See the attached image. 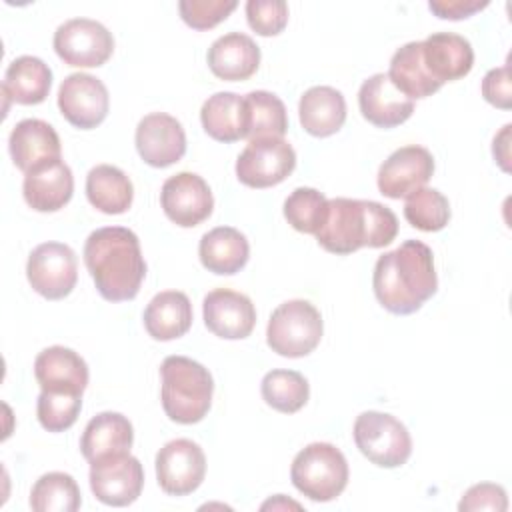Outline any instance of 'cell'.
Here are the masks:
<instances>
[{
    "mask_svg": "<svg viewBox=\"0 0 512 512\" xmlns=\"http://www.w3.org/2000/svg\"><path fill=\"white\" fill-rule=\"evenodd\" d=\"M372 288L382 308L392 314L406 316L420 310L438 290L430 246L420 240H406L382 254L374 264Z\"/></svg>",
    "mask_w": 512,
    "mask_h": 512,
    "instance_id": "6da1fadb",
    "label": "cell"
},
{
    "mask_svg": "<svg viewBox=\"0 0 512 512\" xmlns=\"http://www.w3.org/2000/svg\"><path fill=\"white\" fill-rule=\"evenodd\" d=\"M84 264L96 290L108 302L136 298L146 276L140 240L124 226L94 230L84 244Z\"/></svg>",
    "mask_w": 512,
    "mask_h": 512,
    "instance_id": "7a4b0ae2",
    "label": "cell"
},
{
    "mask_svg": "<svg viewBox=\"0 0 512 512\" xmlns=\"http://www.w3.org/2000/svg\"><path fill=\"white\" fill-rule=\"evenodd\" d=\"M396 234L398 218L388 206L374 200L332 198L324 224L314 236L326 252L346 256L364 246H388Z\"/></svg>",
    "mask_w": 512,
    "mask_h": 512,
    "instance_id": "3957f363",
    "label": "cell"
},
{
    "mask_svg": "<svg viewBox=\"0 0 512 512\" xmlns=\"http://www.w3.org/2000/svg\"><path fill=\"white\" fill-rule=\"evenodd\" d=\"M160 400L166 416L178 424L200 422L214 394V380L200 362L186 356H168L160 366Z\"/></svg>",
    "mask_w": 512,
    "mask_h": 512,
    "instance_id": "277c9868",
    "label": "cell"
},
{
    "mask_svg": "<svg viewBox=\"0 0 512 512\" xmlns=\"http://www.w3.org/2000/svg\"><path fill=\"white\" fill-rule=\"evenodd\" d=\"M290 480L306 498L330 502L338 498L348 484V462L334 444L312 442L294 456Z\"/></svg>",
    "mask_w": 512,
    "mask_h": 512,
    "instance_id": "5b68a950",
    "label": "cell"
},
{
    "mask_svg": "<svg viewBox=\"0 0 512 512\" xmlns=\"http://www.w3.org/2000/svg\"><path fill=\"white\" fill-rule=\"evenodd\" d=\"M324 324L318 308L308 300L282 302L270 316L266 342L284 358L308 356L322 338Z\"/></svg>",
    "mask_w": 512,
    "mask_h": 512,
    "instance_id": "8992f818",
    "label": "cell"
},
{
    "mask_svg": "<svg viewBox=\"0 0 512 512\" xmlns=\"http://www.w3.org/2000/svg\"><path fill=\"white\" fill-rule=\"evenodd\" d=\"M356 448L380 468H398L412 454L408 428L392 414L368 410L354 422Z\"/></svg>",
    "mask_w": 512,
    "mask_h": 512,
    "instance_id": "52a82bcc",
    "label": "cell"
},
{
    "mask_svg": "<svg viewBox=\"0 0 512 512\" xmlns=\"http://www.w3.org/2000/svg\"><path fill=\"white\" fill-rule=\"evenodd\" d=\"M58 58L76 68L102 66L114 52V38L108 28L90 18H72L54 32Z\"/></svg>",
    "mask_w": 512,
    "mask_h": 512,
    "instance_id": "ba28073f",
    "label": "cell"
},
{
    "mask_svg": "<svg viewBox=\"0 0 512 512\" xmlns=\"http://www.w3.org/2000/svg\"><path fill=\"white\" fill-rule=\"evenodd\" d=\"M296 168V152L284 138H256L236 160V176L250 188L284 182Z\"/></svg>",
    "mask_w": 512,
    "mask_h": 512,
    "instance_id": "9c48e42d",
    "label": "cell"
},
{
    "mask_svg": "<svg viewBox=\"0 0 512 512\" xmlns=\"http://www.w3.org/2000/svg\"><path fill=\"white\" fill-rule=\"evenodd\" d=\"M30 286L48 300H62L78 280V260L74 250L62 242L38 244L26 262Z\"/></svg>",
    "mask_w": 512,
    "mask_h": 512,
    "instance_id": "30bf717a",
    "label": "cell"
},
{
    "mask_svg": "<svg viewBox=\"0 0 512 512\" xmlns=\"http://www.w3.org/2000/svg\"><path fill=\"white\" fill-rule=\"evenodd\" d=\"M144 486V468L130 452L106 454L90 462V488L106 506L132 504Z\"/></svg>",
    "mask_w": 512,
    "mask_h": 512,
    "instance_id": "8fae6325",
    "label": "cell"
},
{
    "mask_svg": "<svg viewBox=\"0 0 512 512\" xmlns=\"http://www.w3.org/2000/svg\"><path fill=\"white\" fill-rule=\"evenodd\" d=\"M206 476V456L202 448L188 440L176 438L166 442L156 454L158 486L170 496L192 494Z\"/></svg>",
    "mask_w": 512,
    "mask_h": 512,
    "instance_id": "7c38bea8",
    "label": "cell"
},
{
    "mask_svg": "<svg viewBox=\"0 0 512 512\" xmlns=\"http://www.w3.org/2000/svg\"><path fill=\"white\" fill-rule=\"evenodd\" d=\"M108 90L92 74L76 72L62 80L58 88V108L62 116L80 130L96 128L108 116Z\"/></svg>",
    "mask_w": 512,
    "mask_h": 512,
    "instance_id": "4fadbf2b",
    "label": "cell"
},
{
    "mask_svg": "<svg viewBox=\"0 0 512 512\" xmlns=\"http://www.w3.org/2000/svg\"><path fill=\"white\" fill-rule=\"evenodd\" d=\"M160 204L168 220L176 226L194 228L212 214L214 198L202 176L194 172H178L162 184Z\"/></svg>",
    "mask_w": 512,
    "mask_h": 512,
    "instance_id": "5bb4252c",
    "label": "cell"
},
{
    "mask_svg": "<svg viewBox=\"0 0 512 512\" xmlns=\"http://www.w3.org/2000/svg\"><path fill=\"white\" fill-rule=\"evenodd\" d=\"M434 174V158L422 146H402L394 150L378 170V190L386 198H406Z\"/></svg>",
    "mask_w": 512,
    "mask_h": 512,
    "instance_id": "9a60e30c",
    "label": "cell"
},
{
    "mask_svg": "<svg viewBox=\"0 0 512 512\" xmlns=\"http://www.w3.org/2000/svg\"><path fill=\"white\" fill-rule=\"evenodd\" d=\"M136 150L140 158L154 168L176 164L186 154L182 124L166 112L144 116L136 126Z\"/></svg>",
    "mask_w": 512,
    "mask_h": 512,
    "instance_id": "2e32d148",
    "label": "cell"
},
{
    "mask_svg": "<svg viewBox=\"0 0 512 512\" xmlns=\"http://www.w3.org/2000/svg\"><path fill=\"white\" fill-rule=\"evenodd\" d=\"M202 314L206 328L224 340H242L252 334L256 308L252 300L230 288H216L204 296Z\"/></svg>",
    "mask_w": 512,
    "mask_h": 512,
    "instance_id": "e0dca14e",
    "label": "cell"
},
{
    "mask_svg": "<svg viewBox=\"0 0 512 512\" xmlns=\"http://www.w3.org/2000/svg\"><path fill=\"white\" fill-rule=\"evenodd\" d=\"M12 162L24 174L60 160V138L56 130L40 118L20 120L8 138Z\"/></svg>",
    "mask_w": 512,
    "mask_h": 512,
    "instance_id": "ac0fdd59",
    "label": "cell"
},
{
    "mask_svg": "<svg viewBox=\"0 0 512 512\" xmlns=\"http://www.w3.org/2000/svg\"><path fill=\"white\" fill-rule=\"evenodd\" d=\"M358 106L362 116L378 128H396L414 112V100L404 96L384 72L372 74L362 82Z\"/></svg>",
    "mask_w": 512,
    "mask_h": 512,
    "instance_id": "d6986e66",
    "label": "cell"
},
{
    "mask_svg": "<svg viewBox=\"0 0 512 512\" xmlns=\"http://www.w3.org/2000/svg\"><path fill=\"white\" fill-rule=\"evenodd\" d=\"M34 376L42 392L82 396L88 384V364L72 348L50 346L36 356Z\"/></svg>",
    "mask_w": 512,
    "mask_h": 512,
    "instance_id": "ffe728a7",
    "label": "cell"
},
{
    "mask_svg": "<svg viewBox=\"0 0 512 512\" xmlns=\"http://www.w3.org/2000/svg\"><path fill=\"white\" fill-rule=\"evenodd\" d=\"M422 58L428 74L442 86L472 70V44L454 32H434L422 40Z\"/></svg>",
    "mask_w": 512,
    "mask_h": 512,
    "instance_id": "44dd1931",
    "label": "cell"
},
{
    "mask_svg": "<svg viewBox=\"0 0 512 512\" xmlns=\"http://www.w3.org/2000/svg\"><path fill=\"white\" fill-rule=\"evenodd\" d=\"M206 60L220 80H248L260 66V48L248 34L228 32L212 42Z\"/></svg>",
    "mask_w": 512,
    "mask_h": 512,
    "instance_id": "7402d4cb",
    "label": "cell"
},
{
    "mask_svg": "<svg viewBox=\"0 0 512 512\" xmlns=\"http://www.w3.org/2000/svg\"><path fill=\"white\" fill-rule=\"evenodd\" d=\"M74 192V176L66 162L56 160L24 176L22 194L36 212H56L64 208Z\"/></svg>",
    "mask_w": 512,
    "mask_h": 512,
    "instance_id": "603a6c76",
    "label": "cell"
},
{
    "mask_svg": "<svg viewBox=\"0 0 512 512\" xmlns=\"http://www.w3.org/2000/svg\"><path fill=\"white\" fill-rule=\"evenodd\" d=\"M302 128L316 136L326 138L336 134L346 122V100L340 90L332 86H312L298 102Z\"/></svg>",
    "mask_w": 512,
    "mask_h": 512,
    "instance_id": "cb8c5ba5",
    "label": "cell"
},
{
    "mask_svg": "<svg viewBox=\"0 0 512 512\" xmlns=\"http://www.w3.org/2000/svg\"><path fill=\"white\" fill-rule=\"evenodd\" d=\"M198 256L208 272L230 276L246 266L250 258V244L240 230L232 226H218L202 236Z\"/></svg>",
    "mask_w": 512,
    "mask_h": 512,
    "instance_id": "d4e9b609",
    "label": "cell"
},
{
    "mask_svg": "<svg viewBox=\"0 0 512 512\" xmlns=\"http://www.w3.org/2000/svg\"><path fill=\"white\" fill-rule=\"evenodd\" d=\"M192 326V304L180 290L158 292L144 310L146 332L160 342L184 336Z\"/></svg>",
    "mask_w": 512,
    "mask_h": 512,
    "instance_id": "484cf974",
    "label": "cell"
},
{
    "mask_svg": "<svg viewBox=\"0 0 512 512\" xmlns=\"http://www.w3.org/2000/svg\"><path fill=\"white\" fill-rule=\"evenodd\" d=\"M134 430L126 416L120 412H100L84 428L80 438L82 456L94 462L106 454L130 452Z\"/></svg>",
    "mask_w": 512,
    "mask_h": 512,
    "instance_id": "4316f807",
    "label": "cell"
},
{
    "mask_svg": "<svg viewBox=\"0 0 512 512\" xmlns=\"http://www.w3.org/2000/svg\"><path fill=\"white\" fill-rule=\"evenodd\" d=\"M50 86L52 70L44 60L36 56H18L6 68L2 92L16 104L32 106L46 100Z\"/></svg>",
    "mask_w": 512,
    "mask_h": 512,
    "instance_id": "83f0119b",
    "label": "cell"
},
{
    "mask_svg": "<svg viewBox=\"0 0 512 512\" xmlns=\"http://www.w3.org/2000/svg\"><path fill=\"white\" fill-rule=\"evenodd\" d=\"M204 132L218 142H236L246 138V108L244 96L234 92L212 94L200 110Z\"/></svg>",
    "mask_w": 512,
    "mask_h": 512,
    "instance_id": "f1b7e54d",
    "label": "cell"
},
{
    "mask_svg": "<svg viewBox=\"0 0 512 512\" xmlns=\"http://www.w3.org/2000/svg\"><path fill=\"white\" fill-rule=\"evenodd\" d=\"M88 202L104 214H124L134 198L130 178L112 164H98L86 176Z\"/></svg>",
    "mask_w": 512,
    "mask_h": 512,
    "instance_id": "f546056e",
    "label": "cell"
},
{
    "mask_svg": "<svg viewBox=\"0 0 512 512\" xmlns=\"http://www.w3.org/2000/svg\"><path fill=\"white\" fill-rule=\"evenodd\" d=\"M388 78L410 100L432 96L442 88L424 66L422 42H408L394 52Z\"/></svg>",
    "mask_w": 512,
    "mask_h": 512,
    "instance_id": "4dcf8cb0",
    "label": "cell"
},
{
    "mask_svg": "<svg viewBox=\"0 0 512 512\" xmlns=\"http://www.w3.org/2000/svg\"><path fill=\"white\" fill-rule=\"evenodd\" d=\"M246 138H282L288 130V114L284 102L266 90H254L244 96Z\"/></svg>",
    "mask_w": 512,
    "mask_h": 512,
    "instance_id": "1f68e13d",
    "label": "cell"
},
{
    "mask_svg": "<svg viewBox=\"0 0 512 512\" xmlns=\"http://www.w3.org/2000/svg\"><path fill=\"white\" fill-rule=\"evenodd\" d=\"M80 504V488L66 472L40 476L30 492V506L36 512H76Z\"/></svg>",
    "mask_w": 512,
    "mask_h": 512,
    "instance_id": "d6a6232c",
    "label": "cell"
},
{
    "mask_svg": "<svg viewBox=\"0 0 512 512\" xmlns=\"http://www.w3.org/2000/svg\"><path fill=\"white\" fill-rule=\"evenodd\" d=\"M260 392L270 408L282 414H294L308 402L310 386L296 370H270L262 378Z\"/></svg>",
    "mask_w": 512,
    "mask_h": 512,
    "instance_id": "836d02e7",
    "label": "cell"
},
{
    "mask_svg": "<svg viewBox=\"0 0 512 512\" xmlns=\"http://www.w3.org/2000/svg\"><path fill=\"white\" fill-rule=\"evenodd\" d=\"M404 218L422 232H438L450 220L448 198L436 188H418L406 196Z\"/></svg>",
    "mask_w": 512,
    "mask_h": 512,
    "instance_id": "e575fe53",
    "label": "cell"
},
{
    "mask_svg": "<svg viewBox=\"0 0 512 512\" xmlns=\"http://www.w3.org/2000/svg\"><path fill=\"white\" fill-rule=\"evenodd\" d=\"M326 212L328 198L316 188H296L284 202V218L304 234H316L324 224Z\"/></svg>",
    "mask_w": 512,
    "mask_h": 512,
    "instance_id": "d590c367",
    "label": "cell"
},
{
    "mask_svg": "<svg viewBox=\"0 0 512 512\" xmlns=\"http://www.w3.org/2000/svg\"><path fill=\"white\" fill-rule=\"evenodd\" d=\"M82 408V396L78 394H54L40 392L36 402L38 422L48 432H64L68 430Z\"/></svg>",
    "mask_w": 512,
    "mask_h": 512,
    "instance_id": "8d00e7d4",
    "label": "cell"
},
{
    "mask_svg": "<svg viewBox=\"0 0 512 512\" xmlns=\"http://www.w3.org/2000/svg\"><path fill=\"white\" fill-rule=\"evenodd\" d=\"M236 0H182L178 10L182 20L194 30H210L226 20L234 10Z\"/></svg>",
    "mask_w": 512,
    "mask_h": 512,
    "instance_id": "74e56055",
    "label": "cell"
},
{
    "mask_svg": "<svg viewBox=\"0 0 512 512\" xmlns=\"http://www.w3.org/2000/svg\"><path fill=\"white\" fill-rule=\"evenodd\" d=\"M248 26L260 36H276L288 24V4L284 0H248Z\"/></svg>",
    "mask_w": 512,
    "mask_h": 512,
    "instance_id": "f35d334b",
    "label": "cell"
},
{
    "mask_svg": "<svg viewBox=\"0 0 512 512\" xmlns=\"http://www.w3.org/2000/svg\"><path fill=\"white\" fill-rule=\"evenodd\" d=\"M508 496L500 484L482 482L468 488L458 504L460 512H476V510H490V512H506Z\"/></svg>",
    "mask_w": 512,
    "mask_h": 512,
    "instance_id": "ab89813d",
    "label": "cell"
},
{
    "mask_svg": "<svg viewBox=\"0 0 512 512\" xmlns=\"http://www.w3.org/2000/svg\"><path fill=\"white\" fill-rule=\"evenodd\" d=\"M482 96L496 108L508 110L512 106V80L510 66L504 64L500 68H492L482 80Z\"/></svg>",
    "mask_w": 512,
    "mask_h": 512,
    "instance_id": "60d3db41",
    "label": "cell"
},
{
    "mask_svg": "<svg viewBox=\"0 0 512 512\" xmlns=\"http://www.w3.org/2000/svg\"><path fill=\"white\" fill-rule=\"evenodd\" d=\"M488 0H430L428 8L442 20H464L484 10Z\"/></svg>",
    "mask_w": 512,
    "mask_h": 512,
    "instance_id": "b9f144b4",
    "label": "cell"
},
{
    "mask_svg": "<svg viewBox=\"0 0 512 512\" xmlns=\"http://www.w3.org/2000/svg\"><path fill=\"white\" fill-rule=\"evenodd\" d=\"M510 124H506L502 130H500V134L498 136H494V142H492V154H494V158H496V162L500 164V168L504 170V172H508L510 170V166H508V160H510V152H508V142H510Z\"/></svg>",
    "mask_w": 512,
    "mask_h": 512,
    "instance_id": "7bdbcfd3",
    "label": "cell"
}]
</instances>
